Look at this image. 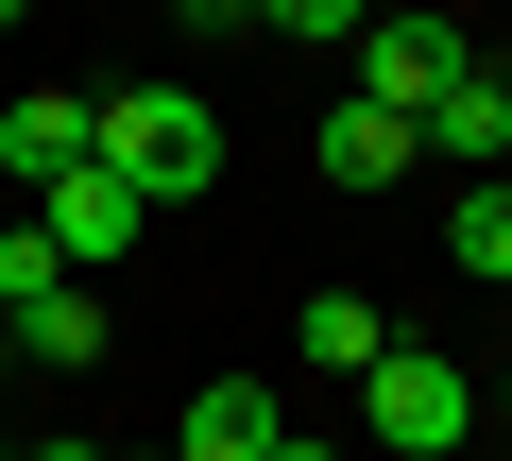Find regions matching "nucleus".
<instances>
[{
  "instance_id": "nucleus-1",
  "label": "nucleus",
  "mask_w": 512,
  "mask_h": 461,
  "mask_svg": "<svg viewBox=\"0 0 512 461\" xmlns=\"http://www.w3.org/2000/svg\"><path fill=\"white\" fill-rule=\"evenodd\" d=\"M103 171H137V205L222 188V103H205V86H120V103H103Z\"/></svg>"
},
{
  "instance_id": "nucleus-2",
  "label": "nucleus",
  "mask_w": 512,
  "mask_h": 461,
  "mask_svg": "<svg viewBox=\"0 0 512 461\" xmlns=\"http://www.w3.org/2000/svg\"><path fill=\"white\" fill-rule=\"evenodd\" d=\"M359 427H376L393 461H461L478 376H461V359H427V342H393V359H359Z\"/></svg>"
},
{
  "instance_id": "nucleus-3",
  "label": "nucleus",
  "mask_w": 512,
  "mask_h": 461,
  "mask_svg": "<svg viewBox=\"0 0 512 461\" xmlns=\"http://www.w3.org/2000/svg\"><path fill=\"white\" fill-rule=\"evenodd\" d=\"M342 52H359V103H393V120H410L427 86H461V69H478V35L444 18V0H376Z\"/></svg>"
},
{
  "instance_id": "nucleus-4",
  "label": "nucleus",
  "mask_w": 512,
  "mask_h": 461,
  "mask_svg": "<svg viewBox=\"0 0 512 461\" xmlns=\"http://www.w3.org/2000/svg\"><path fill=\"white\" fill-rule=\"evenodd\" d=\"M35 222L69 240V274H120L154 205H137V171H103V154H86V171H52V188H35Z\"/></svg>"
},
{
  "instance_id": "nucleus-5",
  "label": "nucleus",
  "mask_w": 512,
  "mask_h": 461,
  "mask_svg": "<svg viewBox=\"0 0 512 461\" xmlns=\"http://www.w3.org/2000/svg\"><path fill=\"white\" fill-rule=\"evenodd\" d=\"M274 444H291L274 376H205V393H188V427H171V461H274Z\"/></svg>"
},
{
  "instance_id": "nucleus-6",
  "label": "nucleus",
  "mask_w": 512,
  "mask_h": 461,
  "mask_svg": "<svg viewBox=\"0 0 512 461\" xmlns=\"http://www.w3.org/2000/svg\"><path fill=\"white\" fill-rule=\"evenodd\" d=\"M410 154H461V171H495V154H512V103H495V52H478L461 86H427V103H410Z\"/></svg>"
},
{
  "instance_id": "nucleus-7",
  "label": "nucleus",
  "mask_w": 512,
  "mask_h": 461,
  "mask_svg": "<svg viewBox=\"0 0 512 461\" xmlns=\"http://www.w3.org/2000/svg\"><path fill=\"white\" fill-rule=\"evenodd\" d=\"M86 154H103V103H52V86H35L18 120H0V188H52V171H86Z\"/></svg>"
},
{
  "instance_id": "nucleus-8",
  "label": "nucleus",
  "mask_w": 512,
  "mask_h": 461,
  "mask_svg": "<svg viewBox=\"0 0 512 461\" xmlns=\"http://www.w3.org/2000/svg\"><path fill=\"white\" fill-rule=\"evenodd\" d=\"M325 171L342 188H410V120L393 103H325Z\"/></svg>"
},
{
  "instance_id": "nucleus-9",
  "label": "nucleus",
  "mask_w": 512,
  "mask_h": 461,
  "mask_svg": "<svg viewBox=\"0 0 512 461\" xmlns=\"http://www.w3.org/2000/svg\"><path fill=\"white\" fill-rule=\"evenodd\" d=\"M18 359H103V274H69V291L18 308Z\"/></svg>"
},
{
  "instance_id": "nucleus-10",
  "label": "nucleus",
  "mask_w": 512,
  "mask_h": 461,
  "mask_svg": "<svg viewBox=\"0 0 512 461\" xmlns=\"http://www.w3.org/2000/svg\"><path fill=\"white\" fill-rule=\"evenodd\" d=\"M35 291H69V240H52L35 205H0V325H18Z\"/></svg>"
},
{
  "instance_id": "nucleus-11",
  "label": "nucleus",
  "mask_w": 512,
  "mask_h": 461,
  "mask_svg": "<svg viewBox=\"0 0 512 461\" xmlns=\"http://www.w3.org/2000/svg\"><path fill=\"white\" fill-rule=\"evenodd\" d=\"M291 342H308L325 376H359V359H393V325H376L359 291H308V325H291Z\"/></svg>"
},
{
  "instance_id": "nucleus-12",
  "label": "nucleus",
  "mask_w": 512,
  "mask_h": 461,
  "mask_svg": "<svg viewBox=\"0 0 512 461\" xmlns=\"http://www.w3.org/2000/svg\"><path fill=\"white\" fill-rule=\"evenodd\" d=\"M444 240H461V274H495V291H512V188H461Z\"/></svg>"
},
{
  "instance_id": "nucleus-13",
  "label": "nucleus",
  "mask_w": 512,
  "mask_h": 461,
  "mask_svg": "<svg viewBox=\"0 0 512 461\" xmlns=\"http://www.w3.org/2000/svg\"><path fill=\"white\" fill-rule=\"evenodd\" d=\"M376 0H256V35H359Z\"/></svg>"
},
{
  "instance_id": "nucleus-14",
  "label": "nucleus",
  "mask_w": 512,
  "mask_h": 461,
  "mask_svg": "<svg viewBox=\"0 0 512 461\" xmlns=\"http://www.w3.org/2000/svg\"><path fill=\"white\" fill-rule=\"evenodd\" d=\"M0 461H103V444H0Z\"/></svg>"
},
{
  "instance_id": "nucleus-15",
  "label": "nucleus",
  "mask_w": 512,
  "mask_h": 461,
  "mask_svg": "<svg viewBox=\"0 0 512 461\" xmlns=\"http://www.w3.org/2000/svg\"><path fill=\"white\" fill-rule=\"evenodd\" d=\"M274 461H342V444H308V427H291V444H274Z\"/></svg>"
},
{
  "instance_id": "nucleus-16",
  "label": "nucleus",
  "mask_w": 512,
  "mask_h": 461,
  "mask_svg": "<svg viewBox=\"0 0 512 461\" xmlns=\"http://www.w3.org/2000/svg\"><path fill=\"white\" fill-rule=\"evenodd\" d=\"M18 18H35V0H0V35H18Z\"/></svg>"
},
{
  "instance_id": "nucleus-17",
  "label": "nucleus",
  "mask_w": 512,
  "mask_h": 461,
  "mask_svg": "<svg viewBox=\"0 0 512 461\" xmlns=\"http://www.w3.org/2000/svg\"><path fill=\"white\" fill-rule=\"evenodd\" d=\"M495 103H512V52H495Z\"/></svg>"
},
{
  "instance_id": "nucleus-18",
  "label": "nucleus",
  "mask_w": 512,
  "mask_h": 461,
  "mask_svg": "<svg viewBox=\"0 0 512 461\" xmlns=\"http://www.w3.org/2000/svg\"><path fill=\"white\" fill-rule=\"evenodd\" d=\"M0 359H18V325H0Z\"/></svg>"
},
{
  "instance_id": "nucleus-19",
  "label": "nucleus",
  "mask_w": 512,
  "mask_h": 461,
  "mask_svg": "<svg viewBox=\"0 0 512 461\" xmlns=\"http://www.w3.org/2000/svg\"><path fill=\"white\" fill-rule=\"evenodd\" d=\"M495 410H512V376H495Z\"/></svg>"
},
{
  "instance_id": "nucleus-20",
  "label": "nucleus",
  "mask_w": 512,
  "mask_h": 461,
  "mask_svg": "<svg viewBox=\"0 0 512 461\" xmlns=\"http://www.w3.org/2000/svg\"><path fill=\"white\" fill-rule=\"evenodd\" d=\"M103 461H120V444H103ZM154 461H171V444H154Z\"/></svg>"
}]
</instances>
